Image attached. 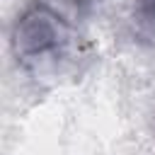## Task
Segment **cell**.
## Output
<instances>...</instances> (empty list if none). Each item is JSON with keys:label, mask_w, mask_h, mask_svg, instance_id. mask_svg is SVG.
Returning <instances> with one entry per match:
<instances>
[{"label": "cell", "mask_w": 155, "mask_h": 155, "mask_svg": "<svg viewBox=\"0 0 155 155\" xmlns=\"http://www.w3.org/2000/svg\"><path fill=\"white\" fill-rule=\"evenodd\" d=\"M133 22H136L138 34L155 44V0H136Z\"/></svg>", "instance_id": "6da1fadb"}]
</instances>
